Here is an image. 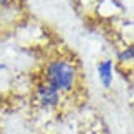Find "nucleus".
Returning a JSON list of instances; mask_svg holds the SVG:
<instances>
[{"label": "nucleus", "instance_id": "f257e3e1", "mask_svg": "<svg viewBox=\"0 0 134 134\" xmlns=\"http://www.w3.org/2000/svg\"><path fill=\"white\" fill-rule=\"evenodd\" d=\"M43 81L60 93H71L77 84V67L71 59L55 57L45 65Z\"/></svg>", "mask_w": 134, "mask_h": 134}, {"label": "nucleus", "instance_id": "f03ea898", "mask_svg": "<svg viewBox=\"0 0 134 134\" xmlns=\"http://www.w3.org/2000/svg\"><path fill=\"white\" fill-rule=\"evenodd\" d=\"M35 98H36V103L41 108L52 110V108H57L62 103V93L57 91L55 88H52L45 81H40L35 88Z\"/></svg>", "mask_w": 134, "mask_h": 134}, {"label": "nucleus", "instance_id": "7ed1b4c3", "mask_svg": "<svg viewBox=\"0 0 134 134\" xmlns=\"http://www.w3.org/2000/svg\"><path fill=\"white\" fill-rule=\"evenodd\" d=\"M96 74H98V81L105 90H110L115 79V64L112 59H105L98 62L96 65Z\"/></svg>", "mask_w": 134, "mask_h": 134}, {"label": "nucleus", "instance_id": "20e7f679", "mask_svg": "<svg viewBox=\"0 0 134 134\" xmlns=\"http://www.w3.org/2000/svg\"><path fill=\"white\" fill-rule=\"evenodd\" d=\"M117 59H119V62H122V64L134 62V45H129V47L122 48V50L119 52Z\"/></svg>", "mask_w": 134, "mask_h": 134}, {"label": "nucleus", "instance_id": "39448f33", "mask_svg": "<svg viewBox=\"0 0 134 134\" xmlns=\"http://www.w3.org/2000/svg\"><path fill=\"white\" fill-rule=\"evenodd\" d=\"M10 2H12V0H0V9L9 7V5H10Z\"/></svg>", "mask_w": 134, "mask_h": 134}, {"label": "nucleus", "instance_id": "423d86ee", "mask_svg": "<svg viewBox=\"0 0 134 134\" xmlns=\"http://www.w3.org/2000/svg\"><path fill=\"white\" fill-rule=\"evenodd\" d=\"M5 69H7V65H5V64H0V72L5 71Z\"/></svg>", "mask_w": 134, "mask_h": 134}, {"label": "nucleus", "instance_id": "0eeeda50", "mask_svg": "<svg viewBox=\"0 0 134 134\" xmlns=\"http://www.w3.org/2000/svg\"><path fill=\"white\" fill-rule=\"evenodd\" d=\"M86 134H100V132H95V131H91V132H86Z\"/></svg>", "mask_w": 134, "mask_h": 134}]
</instances>
